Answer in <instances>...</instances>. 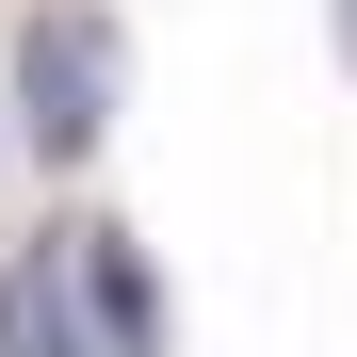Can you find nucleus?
I'll list each match as a JSON object with an SVG mask.
<instances>
[{
    "mask_svg": "<svg viewBox=\"0 0 357 357\" xmlns=\"http://www.w3.org/2000/svg\"><path fill=\"white\" fill-rule=\"evenodd\" d=\"M17 114H33V162H98V130H114V17L98 0H49L17 33Z\"/></svg>",
    "mask_w": 357,
    "mask_h": 357,
    "instance_id": "nucleus-1",
    "label": "nucleus"
},
{
    "mask_svg": "<svg viewBox=\"0 0 357 357\" xmlns=\"http://www.w3.org/2000/svg\"><path fill=\"white\" fill-rule=\"evenodd\" d=\"M82 325H98V357H162V292H146V244L130 227H82Z\"/></svg>",
    "mask_w": 357,
    "mask_h": 357,
    "instance_id": "nucleus-2",
    "label": "nucleus"
},
{
    "mask_svg": "<svg viewBox=\"0 0 357 357\" xmlns=\"http://www.w3.org/2000/svg\"><path fill=\"white\" fill-rule=\"evenodd\" d=\"M341 49H357V0H341Z\"/></svg>",
    "mask_w": 357,
    "mask_h": 357,
    "instance_id": "nucleus-3",
    "label": "nucleus"
}]
</instances>
